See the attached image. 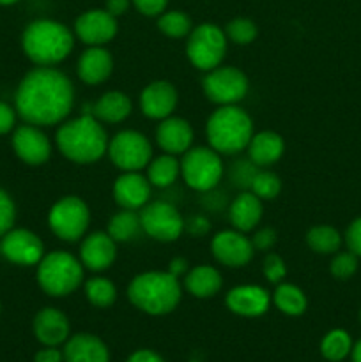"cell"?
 Instances as JSON below:
<instances>
[{
	"instance_id": "34",
	"label": "cell",
	"mask_w": 361,
	"mask_h": 362,
	"mask_svg": "<svg viewBox=\"0 0 361 362\" xmlns=\"http://www.w3.org/2000/svg\"><path fill=\"white\" fill-rule=\"evenodd\" d=\"M85 296L96 308H110L117 299V288L110 279L91 278L85 283Z\"/></svg>"
},
{
	"instance_id": "11",
	"label": "cell",
	"mask_w": 361,
	"mask_h": 362,
	"mask_svg": "<svg viewBox=\"0 0 361 362\" xmlns=\"http://www.w3.org/2000/svg\"><path fill=\"white\" fill-rule=\"evenodd\" d=\"M204 94L216 105H234L241 101L248 92V78L243 71L230 66H218L207 71L204 81Z\"/></svg>"
},
{
	"instance_id": "5",
	"label": "cell",
	"mask_w": 361,
	"mask_h": 362,
	"mask_svg": "<svg viewBox=\"0 0 361 362\" xmlns=\"http://www.w3.org/2000/svg\"><path fill=\"white\" fill-rule=\"evenodd\" d=\"M205 136L218 154H237L244 151L253 136V122L244 110L234 105L222 106L207 120Z\"/></svg>"
},
{
	"instance_id": "18",
	"label": "cell",
	"mask_w": 361,
	"mask_h": 362,
	"mask_svg": "<svg viewBox=\"0 0 361 362\" xmlns=\"http://www.w3.org/2000/svg\"><path fill=\"white\" fill-rule=\"evenodd\" d=\"M177 106V90L170 81L158 80L142 90L140 108L149 119L163 120L172 115Z\"/></svg>"
},
{
	"instance_id": "29",
	"label": "cell",
	"mask_w": 361,
	"mask_h": 362,
	"mask_svg": "<svg viewBox=\"0 0 361 362\" xmlns=\"http://www.w3.org/2000/svg\"><path fill=\"white\" fill-rule=\"evenodd\" d=\"M273 303L282 313L289 315V317H299L306 311L308 306L303 290L290 283H278L275 293H273Z\"/></svg>"
},
{
	"instance_id": "3",
	"label": "cell",
	"mask_w": 361,
	"mask_h": 362,
	"mask_svg": "<svg viewBox=\"0 0 361 362\" xmlns=\"http://www.w3.org/2000/svg\"><path fill=\"white\" fill-rule=\"evenodd\" d=\"M23 52L34 64L50 67L66 59L74 46L73 34L55 20H35L25 28L21 37Z\"/></svg>"
},
{
	"instance_id": "15",
	"label": "cell",
	"mask_w": 361,
	"mask_h": 362,
	"mask_svg": "<svg viewBox=\"0 0 361 362\" xmlns=\"http://www.w3.org/2000/svg\"><path fill=\"white\" fill-rule=\"evenodd\" d=\"M74 32L85 45L103 46L115 37L117 18L106 9H91L76 18Z\"/></svg>"
},
{
	"instance_id": "48",
	"label": "cell",
	"mask_w": 361,
	"mask_h": 362,
	"mask_svg": "<svg viewBox=\"0 0 361 362\" xmlns=\"http://www.w3.org/2000/svg\"><path fill=\"white\" fill-rule=\"evenodd\" d=\"M127 7H130V0H106L105 2V9L115 18L126 13Z\"/></svg>"
},
{
	"instance_id": "52",
	"label": "cell",
	"mask_w": 361,
	"mask_h": 362,
	"mask_svg": "<svg viewBox=\"0 0 361 362\" xmlns=\"http://www.w3.org/2000/svg\"><path fill=\"white\" fill-rule=\"evenodd\" d=\"M360 322H361V310H360Z\"/></svg>"
},
{
	"instance_id": "20",
	"label": "cell",
	"mask_w": 361,
	"mask_h": 362,
	"mask_svg": "<svg viewBox=\"0 0 361 362\" xmlns=\"http://www.w3.org/2000/svg\"><path fill=\"white\" fill-rule=\"evenodd\" d=\"M117 257L115 240L110 237L108 232H94L81 243L80 260L87 269L94 272L106 271L112 267Z\"/></svg>"
},
{
	"instance_id": "50",
	"label": "cell",
	"mask_w": 361,
	"mask_h": 362,
	"mask_svg": "<svg viewBox=\"0 0 361 362\" xmlns=\"http://www.w3.org/2000/svg\"><path fill=\"white\" fill-rule=\"evenodd\" d=\"M350 359L353 362H361V339L353 345V350H350Z\"/></svg>"
},
{
	"instance_id": "41",
	"label": "cell",
	"mask_w": 361,
	"mask_h": 362,
	"mask_svg": "<svg viewBox=\"0 0 361 362\" xmlns=\"http://www.w3.org/2000/svg\"><path fill=\"white\" fill-rule=\"evenodd\" d=\"M345 244L350 253L361 257V218L354 219L345 232Z\"/></svg>"
},
{
	"instance_id": "16",
	"label": "cell",
	"mask_w": 361,
	"mask_h": 362,
	"mask_svg": "<svg viewBox=\"0 0 361 362\" xmlns=\"http://www.w3.org/2000/svg\"><path fill=\"white\" fill-rule=\"evenodd\" d=\"M13 148L18 158L32 166L42 165L52 154V145L38 126H21L13 134Z\"/></svg>"
},
{
	"instance_id": "32",
	"label": "cell",
	"mask_w": 361,
	"mask_h": 362,
	"mask_svg": "<svg viewBox=\"0 0 361 362\" xmlns=\"http://www.w3.org/2000/svg\"><path fill=\"white\" fill-rule=\"evenodd\" d=\"M306 243L308 246L311 247V251H315V253L333 255L340 250V246H342V235H340L338 230L333 228V226L321 225L308 230Z\"/></svg>"
},
{
	"instance_id": "45",
	"label": "cell",
	"mask_w": 361,
	"mask_h": 362,
	"mask_svg": "<svg viewBox=\"0 0 361 362\" xmlns=\"http://www.w3.org/2000/svg\"><path fill=\"white\" fill-rule=\"evenodd\" d=\"M184 228H186L191 235L202 237L209 232L211 226H209L207 219L205 218H202V216H195V218H191L190 221H184Z\"/></svg>"
},
{
	"instance_id": "1",
	"label": "cell",
	"mask_w": 361,
	"mask_h": 362,
	"mask_svg": "<svg viewBox=\"0 0 361 362\" xmlns=\"http://www.w3.org/2000/svg\"><path fill=\"white\" fill-rule=\"evenodd\" d=\"M74 105L69 78L53 67H38L21 80L16 90V110L32 126H53L66 119Z\"/></svg>"
},
{
	"instance_id": "14",
	"label": "cell",
	"mask_w": 361,
	"mask_h": 362,
	"mask_svg": "<svg viewBox=\"0 0 361 362\" xmlns=\"http://www.w3.org/2000/svg\"><path fill=\"white\" fill-rule=\"evenodd\" d=\"M212 255L219 264L227 267H244L253 257V246L239 230H223L216 233L211 243Z\"/></svg>"
},
{
	"instance_id": "9",
	"label": "cell",
	"mask_w": 361,
	"mask_h": 362,
	"mask_svg": "<svg viewBox=\"0 0 361 362\" xmlns=\"http://www.w3.org/2000/svg\"><path fill=\"white\" fill-rule=\"evenodd\" d=\"M91 221V212L87 204L78 197L60 198L48 214L50 230L55 233L59 239L74 243L80 239L87 230Z\"/></svg>"
},
{
	"instance_id": "35",
	"label": "cell",
	"mask_w": 361,
	"mask_h": 362,
	"mask_svg": "<svg viewBox=\"0 0 361 362\" xmlns=\"http://www.w3.org/2000/svg\"><path fill=\"white\" fill-rule=\"evenodd\" d=\"M158 28L165 35L173 39H180L190 35L191 28V20L186 13L183 11H170V13H161L158 20Z\"/></svg>"
},
{
	"instance_id": "31",
	"label": "cell",
	"mask_w": 361,
	"mask_h": 362,
	"mask_svg": "<svg viewBox=\"0 0 361 362\" xmlns=\"http://www.w3.org/2000/svg\"><path fill=\"white\" fill-rule=\"evenodd\" d=\"M142 232L140 214L122 209L108 223V233L115 243H127Z\"/></svg>"
},
{
	"instance_id": "7",
	"label": "cell",
	"mask_w": 361,
	"mask_h": 362,
	"mask_svg": "<svg viewBox=\"0 0 361 362\" xmlns=\"http://www.w3.org/2000/svg\"><path fill=\"white\" fill-rule=\"evenodd\" d=\"M183 179L191 189L211 191L218 186L223 175V163L218 152L211 147H193L184 152L180 161Z\"/></svg>"
},
{
	"instance_id": "43",
	"label": "cell",
	"mask_w": 361,
	"mask_h": 362,
	"mask_svg": "<svg viewBox=\"0 0 361 362\" xmlns=\"http://www.w3.org/2000/svg\"><path fill=\"white\" fill-rule=\"evenodd\" d=\"M131 2L145 16H159L166 9L168 0H131Z\"/></svg>"
},
{
	"instance_id": "17",
	"label": "cell",
	"mask_w": 361,
	"mask_h": 362,
	"mask_svg": "<svg viewBox=\"0 0 361 362\" xmlns=\"http://www.w3.org/2000/svg\"><path fill=\"white\" fill-rule=\"evenodd\" d=\"M227 308L239 317L255 318L264 315L269 310L271 297L268 290L258 285H243L236 286L227 293Z\"/></svg>"
},
{
	"instance_id": "51",
	"label": "cell",
	"mask_w": 361,
	"mask_h": 362,
	"mask_svg": "<svg viewBox=\"0 0 361 362\" xmlns=\"http://www.w3.org/2000/svg\"><path fill=\"white\" fill-rule=\"evenodd\" d=\"M14 2H18V0H0V6H11Z\"/></svg>"
},
{
	"instance_id": "38",
	"label": "cell",
	"mask_w": 361,
	"mask_h": 362,
	"mask_svg": "<svg viewBox=\"0 0 361 362\" xmlns=\"http://www.w3.org/2000/svg\"><path fill=\"white\" fill-rule=\"evenodd\" d=\"M329 271H331L333 278L349 279L357 271V257L350 251L336 253L335 258L331 260V265H329Z\"/></svg>"
},
{
	"instance_id": "28",
	"label": "cell",
	"mask_w": 361,
	"mask_h": 362,
	"mask_svg": "<svg viewBox=\"0 0 361 362\" xmlns=\"http://www.w3.org/2000/svg\"><path fill=\"white\" fill-rule=\"evenodd\" d=\"M184 286L188 292L198 299L214 297L222 288V276L211 265H198L184 278Z\"/></svg>"
},
{
	"instance_id": "33",
	"label": "cell",
	"mask_w": 361,
	"mask_h": 362,
	"mask_svg": "<svg viewBox=\"0 0 361 362\" xmlns=\"http://www.w3.org/2000/svg\"><path fill=\"white\" fill-rule=\"evenodd\" d=\"M353 350V339L342 329H335V331L328 332L321 343V352L324 359L331 362H340L345 359Z\"/></svg>"
},
{
	"instance_id": "19",
	"label": "cell",
	"mask_w": 361,
	"mask_h": 362,
	"mask_svg": "<svg viewBox=\"0 0 361 362\" xmlns=\"http://www.w3.org/2000/svg\"><path fill=\"white\" fill-rule=\"evenodd\" d=\"M151 197V182L138 172H124L113 184V198L117 205L127 211H137L147 205Z\"/></svg>"
},
{
	"instance_id": "6",
	"label": "cell",
	"mask_w": 361,
	"mask_h": 362,
	"mask_svg": "<svg viewBox=\"0 0 361 362\" xmlns=\"http://www.w3.org/2000/svg\"><path fill=\"white\" fill-rule=\"evenodd\" d=\"M81 262L67 251H53L39 262L38 283L50 297L69 296L81 285Z\"/></svg>"
},
{
	"instance_id": "4",
	"label": "cell",
	"mask_w": 361,
	"mask_h": 362,
	"mask_svg": "<svg viewBox=\"0 0 361 362\" xmlns=\"http://www.w3.org/2000/svg\"><path fill=\"white\" fill-rule=\"evenodd\" d=\"M131 304L154 317L172 313L180 303V285L168 271H151L138 274L127 286Z\"/></svg>"
},
{
	"instance_id": "8",
	"label": "cell",
	"mask_w": 361,
	"mask_h": 362,
	"mask_svg": "<svg viewBox=\"0 0 361 362\" xmlns=\"http://www.w3.org/2000/svg\"><path fill=\"white\" fill-rule=\"evenodd\" d=\"M227 52V35L218 25L202 23L188 35L186 53L190 62L200 71H211L222 64Z\"/></svg>"
},
{
	"instance_id": "46",
	"label": "cell",
	"mask_w": 361,
	"mask_h": 362,
	"mask_svg": "<svg viewBox=\"0 0 361 362\" xmlns=\"http://www.w3.org/2000/svg\"><path fill=\"white\" fill-rule=\"evenodd\" d=\"M34 362H64V354L57 346H45L35 354Z\"/></svg>"
},
{
	"instance_id": "49",
	"label": "cell",
	"mask_w": 361,
	"mask_h": 362,
	"mask_svg": "<svg viewBox=\"0 0 361 362\" xmlns=\"http://www.w3.org/2000/svg\"><path fill=\"white\" fill-rule=\"evenodd\" d=\"M186 271H188V262L184 260V258H173V260L170 262L168 272L172 276H176V278H179V276L184 274Z\"/></svg>"
},
{
	"instance_id": "30",
	"label": "cell",
	"mask_w": 361,
	"mask_h": 362,
	"mask_svg": "<svg viewBox=\"0 0 361 362\" xmlns=\"http://www.w3.org/2000/svg\"><path fill=\"white\" fill-rule=\"evenodd\" d=\"M180 173V163L177 161L176 156L163 154L159 158L151 159L147 165V179L151 186L156 187H168L177 180Z\"/></svg>"
},
{
	"instance_id": "39",
	"label": "cell",
	"mask_w": 361,
	"mask_h": 362,
	"mask_svg": "<svg viewBox=\"0 0 361 362\" xmlns=\"http://www.w3.org/2000/svg\"><path fill=\"white\" fill-rule=\"evenodd\" d=\"M262 272H264L265 278L271 283H282L287 276V267L283 258H280L278 255L269 253L268 257L264 258V264H262Z\"/></svg>"
},
{
	"instance_id": "27",
	"label": "cell",
	"mask_w": 361,
	"mask_h": 362,
	"mask_svg": "<svg viewBox=\"0 0 361 362\" xmlns=\"http://www.w3.org/2000/svg\"><path fill=\"white\" fill-rule=\"evenodd\" d=\"M131 110H133L131 99L127 98L124 92L112 90L103 94L101 98L96 101V105L92 106V115H94L99 122L117 124L122 122L124 119H127Z\"/></svg>"
},
{
	"instance_id": "40",
	"label": "cell",
	"mask_w": 361,
	"mask_h": 362,
	"mask_svg": "<svg viewBox=\"0 0 361 362\" xmlns=\"http://www.w3.org/2000/svg\"><path fill=\"white\" fill-rule=\"evenodd\" d=\"M14 219H16L14 202L11 200V197L6 191L0 189V237H4L11 228H13Z\"/></svg>"
},
{
	"instance_id": "25",
	"label": "cell",
	"mask_w": 361,
	"mask_h": 362,
	"mask_svg": "<svg viewBox=\"0 0 361 362\" xmlns=\"http://www.w3.org/2000/svg\"><path fill=\"white\" fill-rule=\"evenodd\" d=\"M285 151L283 138L275 131H262V133L253 134L248 144V154L253 165L269 166L278 161Z\"/></svg>"
},
{
	"instance_id": "36",
	"label": "cell",
	"mask_w": 361,
	"mask_h": 362,
	"mask_svg": "<svg viewBox=\"0 0 361 362\" xmlns=\"http://www.w3.org/2000/svg\"><path fill=\"white\" fill-rule=\"evenodd\" d=\"M251 193L260 200H273L280 194L282 180L273 172H255L250 179Z\"/></svg>"
},
{
	"instance_id": "24",
	"label": "cell",
	"mask_w": 361,
	"mask_h": 362,
	"mask_svg": "<svg viewBox=\"0 0 361 362\" xmlns=\"http://www.w3.org/2000/svg\"><path fill=\"white\" fill-rule=\"evenodd\" d=\"M66 362H110L108 346L94 334H76L64 346Z\"/></svg>"
},
{
	"instance_id": "21",
	"label": "cell",
	"mask_w": 361,
	"mask_h": 362,
	"mask_svg": "<svg viewBox=\"0 0 361 362\" xmlns=\"http://www.w3.org/2000/svg\"><path fill=\"white\" fill-rule=\"evenodd\" d=\"M34 336L45 346H59L67 341L69 336V320L66 315L55 308H45L34 318Z\"/></svg>"
},
{
	"instance_id": "10",
	"label": "cell",
	"mask_w": 361,
	"mask_h": 362,
	"mask_svg": "<svg viewBox=\"0 0 361 362\" xmlns=\"http://www.w3.org/2000/svg\"><path fill=\"white\" fill-rule=\"evenodd\" d=\"M108 156L122 172H138L147 168L152 159V147L147 138L133 129L117 133L108 141Z\"/></svg>"
},
{
	"instance_id": "44",
	"label": "cell",
	"mask_w": 361,
	"mask_h": 362,
	"mask_svg": "<svg viewBox=\"0 0 361 362\" xmlns=\"http://www.w3.org/2000/svg\"><path fill=\"white\" fill-rule=\"evenodd\" d=\"M14 122H16V113H14V110L9 105L0 101V134L9 133L14 127Z\"/></svg>"
},
{
	"instance_id": "13",
	"label": "cell",
	"mask_w": 361,
	"mask_h": 362,
	"mask_svg": "<svg viewBox=\"0 0 361 362\" xmlns=\"http://www.w3.org/2000/svg\"><path fill=\"white\" fill-rule=\"evenodd\" d=\"M0 253L18 265H35L45 257L41 239L28 230H9L0 243Z\"/></svg>"
},
{
	"instance_id": "42",
	"label": "cell",
	"mask_w": 361,
	"mask_h": 362,
	"mask_svg": "<svg viewBox=\"0 0 361 362\" xmlns=\"http://www.w3.org/2000/svg\"><path fill=\"white\" fill-rule=\"evenodd\" d=\"M276 244V232L273 228H262L251 239V246L257 251H269Z\"/></svg>"
},
{
	"instance_id": "2",
	"label": "cell",
	"mask_w": 361,
	"mask_h": 362,
	"mask_svg": "<svg viewBox=\"0 0 361 362\" xmlns=\"http://www.w3.org/2000/svg\"><path fill=\"white\" fill-rule=\"evenodd\" d=\"M60 154L73 163L88 165L108 152V136L94 115H81L62 124L57 131Z\"/></svg>"
},
{
	"instance_id": "23",
	"label": "cell",
	"mask_w": 361,
	"mask_h": 362,
	"mask_svg": "<svg viewBox=\"0 0 361 362\" xmlns=\"http://www.w3.org/2000/svg\"><path fill=\"white\" fill-rule=\"evenodd\" d=\"M113 59L103 46H91L78 59V76L87 85H99L110 78Z\"/></svg>"
},
{
	"instance_id": "12",
	"label": "cell",
	"mask_w": 361,
	"mask_h": 362,
	"mask_svg": "<svg viewBox=\"0 0 361 362\" xmlns=\"http://www.w3.org/2000/svg\"><path fill=\"white\" fill-rule=\"evenodd\" d=\"M142 232L161 243H172L180 237L184 230V219L173 205L166 202H152L142 207Z\"/></svg>"
},
{
	"instance_id": "26",
	"label": "cell",
	"mask_w": 361,
	"mask_h": 362,
	"mask_svg": "<svg viewBox=\"0 0 361 362\" xmlns=\"http://www.w3.org/2000/svg\"><path fill=\"white\" fill-rule=\"evenodd\" d=\"M262 219V200L253 193H241L230 205V223L239 232H250Z\"/></svg>"
},
{
	"instance_id": "47",
	"label": "cell",
	"mask_w": 361,
	"mask_h": 362,
	"mask_svg": "<svg viewBox=\"0 0 361 362\" xmlns=\"http://www.w3.org/2000/svg\"><path fill=\"white\" fill-rule=\"evenodd\" d=\"M126 362H165L159 354L152 352V350H137L127 357Z\"/></svg>"
},
{
	"instance_id": "37",
	"label": "cell",
	"mask_w": 361,
	"mask_h": 362,
	"mask_svg": "<svg viewBox=\"0 0 361 362\" xmlns=\"http://www.w3.org/2000/svg\"><path fill=\"white\" fill-rule=\"evenodd\" d=\"M257 34V25L248 18H234L225 27V35L236 45H250L255 41Z\"/></svg>"
},
{
	"instance_id": "22",
	"label": "cell",
	"mask_w": 361,
	"mask_h": 362,
	"mask_svg": "<svg viewBox=\"0 0 361 362\" xmlns=\"http://www.w3.org/2000/svg\"><path fill=\"white\" fill-rule=\"evenodd\" d=\"M156 141L165 154H184L191 148L193 129L190 122L179 117H166L156 129Z\"/></svg>"
}]
</instances>
